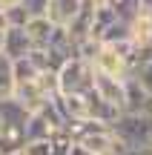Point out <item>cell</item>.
Listing matches in <instances>:
<instances>
[{
  "instance_id": "e0dca14e",
  "label": "cell",
  "mask_w": 152,
  "mask_h": 155,
  "mask_svg": "<svg viewBox=\"0 0 152 155\" xmlns=\"http://www.w3.org/2000/svg\"><path fill=\"white\" fill-rule=\"evenodd\" d=\"M15 3H20V0H0V12L9 9V6H15Z\"/></svg>"
},
{
  "instance_id": "ffe728a7",
  "label": "cell",
  "mask_w": 152,
  "mask_h": 155,
  "mask_svg": "<svg viewBox=\"0 0 152 155\" xmlns=\"http://www.w3.org/2000/svg\"><path fill=\"white\" fill-rule=\"evenodd\" d=\"M11 155H23V152H11Z\"/></svg>"
},
{
  "instance_id": "4fadbf2b",
  "label": "cell",
  "mask_w": 152,
  "mask_h": 155,
  "mask_svg": "<svg viewBox=\"0 0 152 155\" xmlns=\"http://www.w3.org/2000/svg\"><path fill=\"white\" fill-rule=\"evenodd\" d=\"M29 12L23 9V3H15V6H9V9H3V20H6V29H23L29 23Z\"/></svg>"
},
{
  "instance_id": "ac0fdd59",
  "label": "cell",
  "mask_w": 152,
  "mask_h": 155,
  "mask_svg": "<svg viewBox=\"0 0 152 155\" xmlns=\"http://www.w3.org/2000/svg\"><path fill=\"white\" fill-rule=\"evenodd\" d=\"M144 112H147V115L152 118V98H147V104H144Z\"/></svg>"
},
{
  "instance_id": "8992f818",
  "label": "cell",
  "mask_w": 152,
  "mask_h": 155,
  "mask_svg": "<svg viewBox=\"0 0 152 155\" xmlns=\"http://www.w3.org/2000/svg\"><path fill=\"white\" fill-rule=\"evenodd\" d=\"M32 40H29L26 29H6L3 32V49H0V55H6L9 61H20V58H26L29 52H32Z\"/></svg>"
},
{
  "instance_id": "5bb4252c",
  "label": "cell",
  "mask_w": 152,
  "mask_h": 155,
  "mask_svg": "<svg viewBox=\"0 0 152 155\" xmlns=\"http://www.w3.org/2000/svg\"><path fill=\"white\" fill-rule=\"evenodd\" d=\"M52 150V144H49V138H43V141H26L23 144V155H49Z\"/></svg>"
},
{
  "instance_id": "5b68a950",
  "label": "cell",
  "mask_w": 152,
  "mask_h": 155,
  "mask_svg": "<svg viewBox=\"0 0 152 155\" xmlns=\"http://www.w3.org/2000/svg\"><path fill=\"white\" fill-rule=\"evenodd\" d=\"M83 6H86V0H46V17L55 26H69L80 15Z\"/></svg>"
},
{
  "instance_id": "277c9868",
  "label": "cell",
  "mask_w": 152,
  "mask_h": 155,
  "mask_svg": "<svg viewBox=\"0 0 152 155\" xmlns=\"http://www.w3.org/2000/svg\"><path fill=\"white\" fill-rule=\"evenodd\" d=\"M92 69L101 72V75H112V78H126L129 75L126 61L112 49V46H103V43H101V49H98V55L92 58Z\"/></svg>"
},
{
  "instance_id": "52a82bcc",
  "label": "cell",
  "mask_w": 152,
  "mask_h": 155,
  "mask_svg": "<svg viewBox=\"0 0 152 155\" xmlns=\"http://www.w3.org/2000/svg\"><path fill=\"white\" fill-rule=\"evenodd\" d=\"M23 29H26V35H29V40H32L34 49H43V46L49 43V38H52L55 23H52L46 15H37V17H29V23Z\"/></svg>"
},
{
  "instance_id": "3957f363",
  "label": "cell",
  "mask_w": 152,
  "mask_h": 155,
  "mask_svg": "<svg viewBox=\"0 0 152 155\" xmlns=\"http://www.w3.org/2000/svg\"><path fill=\"white\" fill-rule=\"evenodd\" d=\"M92 92H95L101 101H106L112 109L124 112L126 78H112V75H101V72H95V78H92Z\"/></svg>"
},
{
  "instance_id": "30bf717a",
  "label": "cell",
  "mask_w": 152,
  "mask_h": 155,
  "mask_svg": "<svg viewBox=\"0 0 152 155\" xmlns=\"http://www.w3.org/2000/svg\"><path fill=\"white\" fill-rule=\"evenodd\" d=\"M23 129L15 127H0V155H11V152H20L23 150Z\"/></svg>"
},
{
  "instance_id": "7a4b0ae2",
  "label": "cell",
  "mask_w": 152,
  "mask_h": 155,
  "mask_svg": "<svg viewBox=\"0 0 152 155\" xmlns=\"http://www.w3.org/2000/svg\"><path fill=\"white\" fill-rule=\"evenodd\" d=\"M92 78H95V69H92L89 61L83 58H69L57 66L55 72V89L57 95H83L92 89Z\"/></svg>"
},
{
  "instance_id": "6da1fadb",
  "label": "cell",
  "mask_w": 152,
  "mask_h": 155,
  "mask_svg": "<svg viewBox=\"0 0 152 155\" xmlns=\"http://www.w3.org/2000/svg\"><path fill=\"white\" fill-rule=\"evenodd\" d=\"M109 132L126 150H149L152 147V118L147 112H118Z\"/></svg>"
},
{
  "instance_id": "2e32d148",
  "label": "cell",
  "mask_w": 152,
  "mask_h": 155,
  "mask_svg": "<svg viewBox=\"0 0 152 155\" xmlns=\"http://www.w3.org/2000/svg\"><path fill=\"white\" fill-rule=\"evenodd\" d=\"M66 155H92L89 150H86V147H80L78 141H72V144H69V152Z\"/></svg>"
},
{
  "instance_id": "9c48e42d",
  "label": "cell",
  "mask_w": 152,
  "mask_h": 155,
  "mask_svg": "<svg viewBox=\"0 0 152 155\" xmlns=\"http://www.w3.org/2000/svg\"><path fill=\"white\" fill-rule=\"evenodd\" d=\"M144 104H147V95L144 89L135 83V78L126 75V92H124V112H144Z\"/></svg>"
},
{
  "instance_id": "9a60e30c",
  "label": "cell",
  "mask_w": 152,
  "mask_h": 155,
  "mask_svg": "<svg viewBox=\"0 0 152 155\" xmlns=\"http://www.w3.org/2000/svg\"><path fill=\"white\" fill-rule=\"evenodd\" d=\"M20 3H23V9H26L32 17L46 15V0H20Z\"/></svg>"
},
{
  "instance_id": "ba28073f",
  "label": "cell",
  "mask_w": 152,
  "mask_h": 155,
  "mask_svg": "<svg viewBox=\"0 0 152 155\" xmlns=\"http://www.w3.org/2000/svg\"><path fill=\"white\" fill-rule=\"evenodd\" d=\"M26 115H29V112L23 109V104H17L15 98L0 101V127H15V129H23V124H26Z\"/></svg>"
},
{
  "instance_id": "8fae6325",
  "label": "cell",
  "mask_w": 152,
  "mask_h": 155,
  "mask_svg": "<svg viewBox=\"0 0 152 155\" xmlns=\"http://www.w3.org/2000/svg\"><path fill=\"white\" fill-rule=\"evenodd\" d=\"M132 78H135V83L144 89V95L147 98H152V58H147V61L135 63V69L129 72Z\"/></svg>"
},
{
  "instance_id": "7c38bea8",
  "label": "cell",
  "mask_w": 152,
  "mask_h": 155,
  "mask_svg": "<svg viewBox=\"0 0 152 155\" xmlns=\"http://www.w3.org/2000/svg\"><path fill=\"white\" fill-rule=\"evenodd\" d=\"M15 95V75H11V61L0 55V101Z\"/></svg>"
},
{
  "instance_id": "d6986e66",
  "label": "cell",
  "mask_w": 152,
  "mask_h": 155,
  "mask_svg": "<svg viewBox=\"0 0 152 155\" xmlns=\"http://www.w3.org/2000/svg\"><path fill=\"white\" fill-rule=\"evenodd\" d=\"M0 29H6V20H3V12H0Z\"/></svg>"
}]
</instances>
